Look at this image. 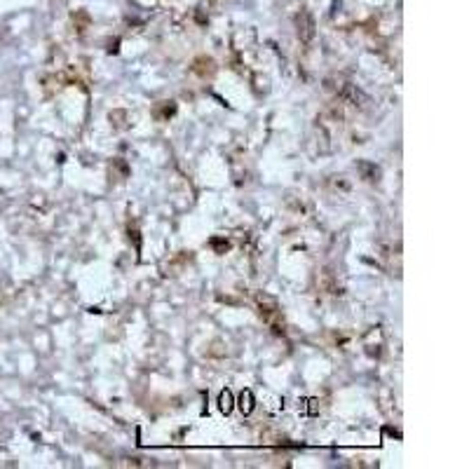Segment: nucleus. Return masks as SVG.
I'll list each match as a JSON object with an SVG mask.
<instances>
[{"label":"nucleus","instance_id":"f257e3e1","mask_svg":"<svg viewBox=\"0 0 469 469\" xmlns=\"http://www.w3.org/2000/svg\"><path fill=\"white\" fill-rule=\"evenodd\" d=\"M221 401H223V409H230V396H228V392H226V394H223V396H221Z\"/></svg>","mask_w":469,"mask_h":469}]
</instances>
